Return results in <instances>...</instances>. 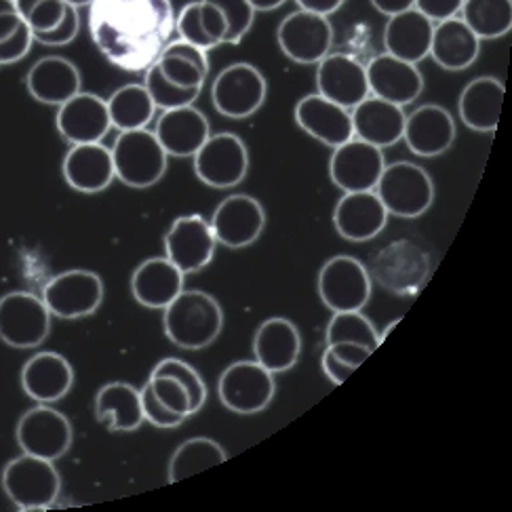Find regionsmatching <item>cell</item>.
Instances as JSON below:
<instances>
[{
  "label": "cell",
  "instance_id": "1",
  "mask_svg": "<svg viewBox=\"0 0 512 512\" xmlns=\"http://www.w3.org/2000/svg\"><path fill=\"white\" fill-rule=\"evenodd\" d=\"M165 336L182 350H203L224 329L222 304L201 289H184L165 308Z\"/></svg>",
  "mask_w": 512,
  "mask_h": 512
},
{
  "label": "cell",
  "instance_id": "2",
  "mask_svg": "<svg viewBox=\"0 0 512 512\" xmlns=\"http://www.w3.org/2000/svg\"><path fill=\"white\" fill-rule=\"evenodd\" d=\"M110 150L116 180H121V184L146 190L163 180L169 156L152 131H123Z\"/></svg>",
  "mask_w": 512,
  "mask_h": 512
},
{
  "label": "cell",
  "instance_id": "3",
  "mask_svg": "<svg viewBox=\"0 0 512 512\" xmlns=\"http://www.w3.org/2000/svg\"><path fill=\"white\" fill-rule=\"evenodd\" d=\"M388 215L416 220L435 203V184L428 171L416 163L397 161L386 165L376 186Z\"/></svg>",
  "mask_w": 512,
  "mask_h": 512
},
{
  "label": "cell",
  "instance_id": "4",
  "mask_svg": "<svg viewBox=\"0 0 512 512\" xmlns=\"http://www.w3.org/2000/svg\"><path fill=\"white\" fill-rule=\"evenodd\" d=\"M3 489L19 510H47L62 491V477L51 460L22 454L7 462Z\"/></svg>",
  "mask_w": 512,
  "mask_h": 512
},
{
  "label": "cell",
  "instance_id": "5",
  "mask_svg": "<svg viewBox=\"0 0 512 512\" xmlns=\"http://www.w3.org/2000/svg\"><path fill=\"white\" fill-rule=\"evenodd\" d=\"M51 333V312L30 291H9L0 298V340L11 348L41 346Z\"/></svg>",
  "mask_w": 512,
  "mask_h": 512
},
{
  "label": "cell",
  "instance_id": "6",
  "mask_svg": "<svg viewBox=\"0 0 512 512\" xmlns=\"http://www.w3.org/2000/svg\"><path fill=\"white\" fill-rule=\"evenodd\" d=\"M15 441L19 449H22V454L55 462L70 451L74 430L62 411H57L51 405L38 403L19 418L15 428Z\"/></svg>",
  "mask_w": 512,
  "mask_h": 512
},
{
  "label": "cell",
  "instance_id": "7",
  "mask_svg": "<svg viewBox=\"0 0 512 512\" xmlns=\"http://www.w3.org/2000/svg\"><path fill=\"white\" fill-rule=\"evenodd\" d=\"M104 281L91 270H66L43 287V302L51 317L76 321L91 317L104 302Z\"/></svg>",
  "mask_w": 512,
  "mask_h": 512
},
{
  "label": "cell",
  "instance_id": "8",
  "mask_svg": "<svg viewBox=\"0 0 512 512\" xmlns=\"http://www.w3.org/2000/svg\"><path fill=\"white\" fill-rule=\"evenodd\" d=\"M371 289L369 270L352 255H333L319 270L317 291L331 312L363 310L371 300Z\"/></svg>",
  "mask_w": 512,
  "mask_h": 512
},
{
  "label": "cell",
  "instance_id": "9",
  "mask_svg": "<svg viewBox=\"0 0 512 512\" xmlns=\"http://www.w3.org/2000/svg\"><path fill=\"white\" fill-rule=\"evenodd\" d=\"M430 258L413 241L401 239L378 251L371 262L369 277L382 289L397 295H413L428 279Z\"/></svg>",
  "mask_w": 512,
  "mask_h": 512
},
{
  "label": "cell",
  "instance_id": "10",
  "mask_svg": "<svg viewBox=\"0 0 512 512\" xmlns=\"http://www.w3.org/2000/svg\"><path fill=\"white\" fill-rule=\"evenodd\" d=\"M192 159L196 177L215 190L239 186L249 171V150L241 137L230 131L209 135Z\"/></svg>",
  "mask_w": 512,
  "mask_h": 512
},
{
  "label": "cell",
  "instance_id": "11",
  "mask_svg": "<svg viewBox=\"0 0 512 512\" xmlns=\"http://www.w3.org/2000/svg\"><path fill=\"white\" fill-rule=\"evenodd\" d=\"M268 95L264 74L253 64L239 62L224 68L211 87V102L222 116L243 121L258 112Z\"/></svg>",
  "mask_w": 512,
  "mask_h": 512
},
{
  "label": "cell",
  "instance_id": "12",
  "mask_svg": "<svg viewBox=\"0 0 512 512\" xmlns=\"http://www.w3.org/2000/svg\"><path fill=\"white\" fill-rule=\"evenodd\" d=\"M218 395L226 409L241 416H253L272 403L277 395V382L274 373L258 361H239L224 369L218 382Z\"/></svg>",
  "mask_w": 512,
  "mask_h": 512
},
{
  "label": "cell",
  "instance_id": "13",
  "mask_svg": "<svg viewBox=\"0 0 512 512\" xmlns=\"http://www.w3.org/2000/svg\"><path fill=\"white\" fill-rule=\"evenodd\" d=\"M277 41L291 62L317 66L327 53H331L333 26L327 15L298 9L279 24Z\"/></svg>",
  "mask_w": 512,
  "mask_h": 512
},
{
  "label": "cell",
  "instance_id": "14",
  "mask_svg": "<svg viewBox=\"0 0 512 512\" xmlns=\"http://www.w3.org/2000/svg\"><path fill=\"white\" fill-rule=\"evenodd\" d=\"M218 239L203 215H182L165 234V258L184 274H196L213 260Z\"/></svg>",
  "mask_w": 512,
  "mask_h": 512
},
{
  "label": "cell",
  "instance_id": "15",
  "mask_svg": "<svg viewBox=\"0 0 512 512\" xmlns=\"http://www.w3.org/2000/svg\"><path fill=\"white\" fill-rule=\"evenodd\" d=\"M386 167L384 152L359 137L333 148L329 159V177L342 192L376 190L380 175Z\"/></svg>",
  "mask_w": 512,
  "mask_h": 512
},
{
  "label": "cell",
  "instance_id": "16",
  "mask_svg": "<svg viewBox=\"0 0 512 512\" xmlns=\"http://www.w3.org/2000/svg\"><path fill=\"white\" fill-rule=\"evenodd\" d=\"M211 230L218 243L228 249H243L260 239L266 226V211L249 194H230L215 207Z\"/></svg>",
  "mask_w": 512,
  "mask_h": 512
},
{
  "label": "cell",
  "instance_id": "17",
  "mask_svg": "<svg viewBox=\"0 0 512 512\" xmlns=\"http://www.w3.org/2000/svg\"><path fill=\"white\" fill-rule=\"evenodd\" d=\"M55 127L72 146L102 142L112 129L104 97L81 91L57 108Z\"/></svg>",
  "mask_w": 512,
  "mask_h": 512
},
{
  "label": "cell",
  "instance_id": "18",
  "mask_svg": "<svg viewBox=\"0 0 512 512\" xmlns=\"http://www.w3.org/2000/svg\"><path fill=\"white\" fill-rule=\"evenodd\" d=\"M317 93L346 110L369 97L367 70L350 53H327L317 64Z\"/></svg>",
  "mask_w": 512,
  "mask_h": 512
},
{
  "label": "cell",
  "instance_id": "19",
  "mask_svg": "<svg viewBox=\"0 0 512 512\" xmlns=\"http://www.w3.org/2000/svg\"><path fill=\"white\" fill-rule=\"evenodd\" d=\"M365 70L369 95L380 97V100L390 104L405 108L416 102L424 91V76L418 66L392 57L390 53H380L369 59Z\"/></svg>",
  "mask_w": 512,
  "mask_h": 512
},
{
  "label": "cell",
  "instance_id": "20",
  "mask_svg": "<svg viewBox=\"0 0 512 512\" xmlns=\"http://www.w3.org/2000/svg\"><path fill=\"white\" fill-rule=\"evenodd\" d=\"M388 211L376 190L344 192L333 209V226L350 243H367L386 228Z\"/></svg>",
  "mask_w": 512,
  "mask_h": 512
},
{
  "label": "cell",
  "instance_id": "21",
  "mask_svg": "<svg viewBox=\"0 0 512 512\" xmlns=\"http://www.w3.org/2000/svg\"><path fill=\"white\" fill-rule=\"evenodd\" d=\"M403 140L416 156L435 159L456 142L454 116L439 104H424L405 118Z\"/></svg>",
  "mask_w": 512,
  "mask_h": 512
},
{
  "label": "cell",
  "instance_id": "22",
  "mask_svg": "<svg viewBox=\"0 0 512 512\" xmlns=\"http://www.w3.org/2000/svg\"><path fill=\"white\" fill-rule=\"evenodd\" d=\"M19 382H22V390L32 401L53 405L62 401L72 390L74 369L59 352H36L24 363Z\"/></svg>",
  "mask_w": 512,
  "mask_h": 512
},
{
  "label": "cell",
  "instance_id": "23",
  "mask_svg": "<svg viewBox=\"0 0 512 512\" xmlns=\"http://www.w3.org/2000/svg\"><path fill=\"white\" fill-rule=\"evenodd\" d=\"M295 123L314 140L338 148L354 137L350 110L329 102L327 97L312 93L295 106Z\"/></svg>",
  "mask_w": 512,
  "mask_h": 512
},
{
  "label": "cell",
  "instance_id": "24",
  "mask_svg": "<svg viewBox=\"0 0 512 512\" xmlns=\"http://www.w3.org/2000/svg\"><path fill=\"white\" fill-rule=\"evenodd\" d=\"M156 140L163 146L167 156L188 159L201 150L209 140L211 127L207 116L194 106L165 110L154 129Z\"/></svg>",
  "mask_w": 512,
  "mask_h": 512
},
{
  "label": "cell",
  "instance_id": "25",
  "mask_svg": "<svg viewBox=\"0 0 512 512\" xmlns=\"http://www.w3.org/2000/svg\"><path fill=\"white\" fill-rule=\"evenodd\" d=\"M62 173L66 184L76 192H104L116 180L112 150L102 142L72 146L64 156Z\"/></svg>",
  "mask_w": 512,
  "mask_h": 512
},
{
  "label": "cell",
  "instance_id": "26",
  "mask_svg": "<svg viewBox=\"0 0 512 512\" xmlns=\"http://www.w3.org/2000/svg\"><path fill=\"white\" fill-rule=\"evenodd\" d=\"M350 116L354 137H359V140L371 146L384 150L403 140L407 118L403 106L369 95L357 108H352Z\"/></svg>",
  "mask_w": 512,
  "mask_h": 512
},
{
  "label": "cell",
  "instance_id": "27",
  "mask_svg": "<svg viewBox=\"0 0 512 512\" xmlns=\"http://www.w3.org/2000/svg\"><path fill=\"white\" fill-rule=\"evenodd\" d=\"M302 354V336L293 321L283 317L266 319L253 336V357L270 373H285L295 367Z\"/></svg>",
  "mask_w": 512,
  "mask_h": 512
},
{
  "label": "cell",
  "instance_id": "28",
  "mask_svg": "<svg viewBox=\"0 0 512 512\" xmlns=\"http://www.w3.org/2000/svg\"><path fill=\"white\" fill-rule=\"evenodd\" d=\"M26 87L36 102L45 106H62L70 97L81 93L83 78L78 68L66 57L47 55L30 68Z\"/></svg>",
  "mask_w": 512,
  "mask_h": 512
},
{
  "label": "cell",
  "instance_id": "29",
  "mask_svg": "<svg viewBox=\"0 0 512 512\" xmlns=\"http://www.w3.org/2000/svg\"><path fill=\"white\" fill-rule=\"evenodd\" d=\"M186 274L167 258H150L131 274V293L137 304L165 310L184 291Z\"/></svg>",
  "mask_w": 512,
  "mask_h": 512
},
{
  "label": "cell",
  "instance_id": "30",
  "mask_svg": "<svg viewBox=\"0 0 512 512\" xmlns=\"http://www.w3.org/2000/svg\"><path fill=\"white\" fill-rule=\"evenodd\" d=\"M506 87L496 76H479L470 81L458 100L460 121L479 133H494L500 123Z\"/></svg>",
  "mask_w": 512,
  "mask_h": 512
},
{
  "label": "cell",
  "instance_id": "31",
  "mask_svg": "<svg viewBox=\"0 0 512 512\" xmlns=\"http://www.w3.org/2000/svg\"><path fill=\"white\" fill-rule=\"evenodd\" d=\"M432 30H435V24L416 9L392 15L384 28L386 53L418 66L430 55Z\"/></svg>",
  "mask_w": 512,
  "mask_h": 512
},
{
  "label": "cell",
  "instance_id": "32",
  "mask_svg": "<svg viewBox=\"0 0 512 512\" xmlns=\"http://www.w3.org/2000/svg\"><path fill=\"white\" fill-rule=\"evenodd\" d=\"M481 51L479 36L462 17H451L435 24L430 43V57L447 72H462L477 62Z\"/></svg>",
  "mask_w": 512,
  "mask_h": 512
},
{
  "label": "cell",
  "instance_id": "33",
  "mask_svg": "<svg viewBox=\"0 0 512 512\" xmlns=\"http://www.w3.org/2000/svg\"><path fill=\"white\" fill-rule=\"evenodd\" d=\"M95 418L112 432H133L144 420L140 390L127 382H110L95 397Z\"/></svg>",
  "mask_w": 512,
  "mask_h": 512
},
{
  "label": "cell",
  "instance_id": "34",
  "mask_svg": "<svg viewBox=\"0 0 512 512\" xmlns=\"http://www.w3.org/2000/svg\"><path fill=\"white\" fill-rule=\"evenodd\" d=\"M110 123L118 131H137L146 129L156 112L152 97L144 85H125L116 89L108 100Z\"/></svg>",
  "mask_w": 512,
  "mask_h": 512
},
{
  "label": "cell",
  "instance_id": "35",
  "mask_svg": "<svg viewBox=\"0 0 512 512\" xmlns=\"http://www.w3.org/2000/svg\"><path fill=\"white\" fill-rule=\"evenodd\" d=\"M228 460L226 449L213 439L194 437L173 451L169 460V483H180L203 470L220 466Z\"/></svg>",
  "mask_w": 512,
  "mask_h": 512
},
{
  "label": "cell",
  "instance_id": "36",
  "mask_svg": "<svg viewBox=\"0 0 512 512\" xmlns=\"http://www.w3.org/2000/svg\"><path fill=\"white\" fill-rule=\"evenodd\" d=\"M460 17L479 41H494L512 30V0H464Z\"/></svg>",
  "mask_w": 512,
  "mask_h": 512
},
{
  "label": "cell",
  "instance_id": "37",
  "mask_svg": "<svg viewBox=\"0 0 512 512\" xmlns=\"http://www.w3.org/2000/svg\"><path fill=\"white\" fill-rule=\"evenodd\" d=\"M327 346L331 344H359L367 350L376 352L380 348V333L361 310L350 312H333L325 333Z\"/></svg>",
  "mask_w": 512,
  "mask_h": 512
},
{
  "label": "cell",
  "instance_id": "38",
  "mask_svg": "<svg viewBox=\"0 0 512 512\" xmlns=\"http://www.w3.org/2000/svg\"><path fill=\"white\" fill-rule=\"evenodd\" d=\"M144 87L148 89L154 106L163 112L192 106L196 100H199V95L203 91V89H188V87H180V85L171 83L169 78H165L161 68L156 66V62L152 66H148Z\"/></svg>",
  "mask_w": 512,
  "mask_h": 512
},
{
  "label": "cell",
  "instance_id": "39",
  "mask_svg": "<svg viewBox=\"0 0 512 512\" xmlns=\"http://www.w3.org/2000/svg\"><path fill=\"white\" fill-rule=\"evenodd\" d=\"M13 3L32 34L51 32L62 22L68 9L66 0H13Z\"/></svg>",
  "mask_w": 512,
  "mask_h": 512
},
{
  "label": "cell",
  "instance_id": "40",
  "mask_svg": "<svg viewBox=\"0 0 512 512\" xmlns=\"http://www.w3.org/2000/svg\"><path fill=\"white\" fill-rule=\"evenodd\" d=\"M150 376H171L175 380H180L184 384V388L188 390L190 395V403H192V413L201 411L207 403L209 390L205 380L201 378V373L196 371L192 365H188L186 361L180 359H163L159 365L152 369Z\"/></svg>",
  "mask_w": 512,
  "mask_h": 512
},
{
  "label": "cell",
  "instance_id": "41",
  "mask_svg": "<svg viewBox=\"0 0 512 512\" xmlns=\"http://www.w3.org/2000/svg\"><path fill=\"white\" fill-rule=\"evenodd\" d=\"M209 3L218 5L226 17V45H239L255 22V9L249 5V0H209Z\"/></svg>",
  "mask_w": 512,
  "mask_h": 512
},
{
  "label": "cell",
  "instance_id": "42",
  "mask_svg": "<svg viewBox=\"0 0 512 512\" xmlns=\"http://www.w3.org/2000/svg\"><path fill=\"white\" fill-rule=\"evenodd\" d=\"M156 66L161 68L165 78H169L171 83L188 87V89H203L207 81V72H203L199 66L188 62L184 57H175V55H159L156 57Z\"/></svg>",
  "mask_w": 512,
  "mask_h": 512
},
{
  "label": "cell",
  "instance_id": "43",
  "mask_svg": "<svg viewBox=\"0 0 512 512\" xmlns=\"http://www.w3.org/2000/svg\"><path fill=\"white\" fill-rule=\"evenodd\" d=\"M177 32H180L182 41L201 47L205 51H211L218 45H215L213 38L209 36L203 17H201V0H194V3H188L182 11L180 17H177Z\"/></svg>",
  "mask_w": 512,
  "mask_h": 512
},
{
  "label": "cell",
  "instance_id": "44",
  "mask_svg": "<svg viewBox=\"0 0 512 512\" xmlns=\"http://www.w3.org/2000/svg\"><path fill=\"white\" fill-rule=\"evenodd\" d=\"M148 384L156 395V399H159L167 409L180 413V416H186V418L192 416L190 395L180 380H175L171 376H150Z\"/></svg>",
  "mask_w": 512,
  "mask_h": 512
},
{
  "label": "cell",
  "instance_id": "45",
  "mask_svg": "<svg viewBox=\"0 0 512 512\" xmlns=\"http://www.w3.org/2000/svg\"><path fill=\"white\" fill-rule=\"evenodd\" d=\"M140 397H142L144 420L156 428H177L188 420L186 416H180V413L167 409L159 399H156L148 382L140 388Z\"/></svg>",
  "mask_w": 512,
  "mask_h": 512
},
{
  "label": "cell",
  "instance_id": "46",
  "mask_svg": "<svg viewBox=\"0 0 512 512\" xmlns=\"http://www.w3.org/2000/svg\"><path fill=\"white\" fill-rule=\"evenodd\" d=\"M81 30V17H78V9L68 5L66 15L62 22H59L51 32L45 34H34V43H41L45 47H64L72 43Z\"/></svg>",
  "mask_w": 512,
  "mask_h": 512
},
{
  "label": "cell",
  "instance_id": "47",
  "mask_svg": "<svg viewBox=\"0 0 512 512\" xmlns=\"http://www.w3.org/2000/svg\"><path fill=\"white\" fill-rule=\"evenodd\" d=\"M34 45V34L28 24L19 28L13 36L0 41V66H11L24 59Z\"/></svg>",
  "mask_w": 512,
  "mask_h": 512
},
{
  "label": "cell",
  "instance_id": "48",
  "mask_svg": "<svg viewBox=\"0 0 512 512\" xmlns=\"http://www.w3.org/2000/svg\"><path fill=\"white\" fill-rule=\"evenodd\" d=\"M464 0H416L413 9L428 17L432 24L445 22V19L458 17L462 11Z\"/></svg>",
  "mask_w": 512,
  "mask_h": 512
},
{
  "label": "cell",
  "instance_id": "49",
  "mask_svg": "<svg viewBox=\"0 0 512 512\" xmlns=\"http://www.w3.org/2000/svg\"><path fill=\"white\" fill-rule=\"evenodd\" d=\"M159 55H175V57H184V59H188V62H192V64H196L199 66L203 72H207L209 74V55H207V51L205 49H201V47H194V45H190V43H186V41H173V43H169Z\"/></svg>",
  "mask_w": 512,
  "mask_h": 512
},
{
  "label": "cell",
  "instance_id": "50",
  "mask_svg": "<svg viewBox=\"0 0 512 512\" xmlns=\"http://www.w3.org/2000/svg\"><path fill=\"white\" fill-rule=\"evenodd\" d=\"M327 350L333 354V357L340 359L342 363L350 365L352 369H359L369 357H371V350H367L365 346H359V344H348V342H342V344H331L327 346Z\"/></svg>",
  "mask_w": 512,
  "mask_h": 512
},
{
  "label": "cell",
  "instance_id": "51",
  "mask_svg": "<svg viewBox=\"0 0 512 512\" xmlns=\"http://www.w3.org/2000/svg\"><path fill=\"white\" fill-rule=\"evenodd\" d=\"M321 367H323V373L325 376L336 384V386H340V384H344L354 371L357 369H352L350 365H346V363H342L340 359H336L333 357V354L325 348V352H323V359H321Z\"/></svg>",
  "mask_w": 512,
  "mask_h": 512
},
{
  "label": "cell",
  "instance_id": "52",
  "mask_svg": "<svg viewBox=\"0 0 512 512\" xmlns=\"http://www.w3.org/2000/svg\"><path fill=\"white\" fill-rule=\"evenodd\" d=\"M300 5V9L310 11V13H319V15H331L340 11V7L346 3V0H295Z\"/></svg>",
  "mask_w": 512,
  "mask_h": 512
},
{
  "label": "cell",
  "instance_id": "53",
  "mask_svg": "<svg viewBox=\"0 0 512 512\" xmlns=\"http://www.w3.org/2000/svg\"><path fill=\"white\" fill-rule=\"evenodd\" d=\"M416 0H371V5L376 11H380L386 17H392L397 13H403L407 9H413Z\"/></svg>",
  "mask_w": 512,
  "mask_h": 512
},
{
  "label": "cell",
  "instance_id": "54",
  "mask_svg": "<svg viewBox=\"0 0 512 512\" xmlns=\"http://www.w3.org/2000/svg\"><path fill=\"white\" fill-rule=\"evenodd\" d=\"M24 24H26V22H24L22 15H19L17 11L0 15V41H5V38L13 36Z\"/></svg>",
  "mask_w": 512,
  "mask_h": 512
},
{
  "label": "cell",
  "instance_id": "55",
  "mask_svg": "<svg viewBox=\"0 0 512 512\" xmlns=\"http://www.w3.org/2000/svg\"><path fill=\"white\" fill-rule=\"evenodd\" d=\"M287 3V0H249V5L255 11H274Z\"/></svg>",
  "mask_w": 512,
  "mask_h": 512
},
{
  "label": "cell",
  "instance_id": "56",
  "mask_svg": "<svg viewBox=\"0 0 512 512\" xmlns=\"http://www.w3.org/2000/svg\"><path fill=\"white\" fill-rule=\"evenodd\" d=\"M11 11H17V9H15V3H13V0H0V15L11 13Z\"/></svg>",
  "mask_w": 512,
  "mask_h": 512
},
{
  "label": "cell",
  "instance_id": "57",
  "mask_svg": "<svg viewBox=\"0 0 512 512\" xmlns=\"http://www.w3.org/2000/svg\"><path fill=\"white\" fill-rule=\"evenodd\" d=\"M66 3L72 5V7H76V9H81V7H87V5L95 3V0H66Z\"/></svg>",
  "mask_w": 512,
  "mask_h": 512
}]
</instances>
